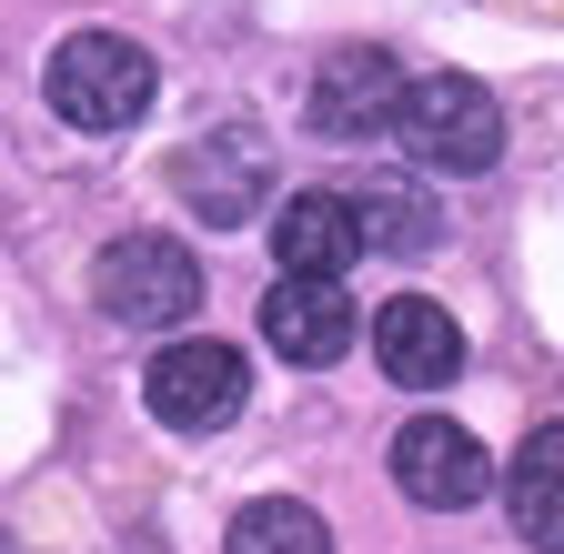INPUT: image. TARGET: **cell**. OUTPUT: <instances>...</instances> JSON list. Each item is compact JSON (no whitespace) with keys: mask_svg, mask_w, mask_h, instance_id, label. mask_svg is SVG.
<instances>
[{"mask_svg":"<svg viewBox=\"0 0 564 554\" xmlns=\"http://www.w3.org/2000/svg\"><path fill=\"white\" fill-rule=\"evenodd\" d=\"M41 91H51V111H61L70 131H131L141 111H152L162 72H152V51L121 41V31H70V41L51 51Z\"/></svg>","mask_w":564,"mask_h":554,"instance_id":"1","label":"cell"},{"mask_svg":"<svg viewBox=\"0 0 564 554\" xmlns=\"http://www.w3.org/2000/svg\"><path fill=\"white\" fill-rule=\"evenodd\" d=\"M393 131H403L413 172H444V182H474V172L505 162V111H494V91H484V82H464V72L413 82V91H403V111H393Z\"/></svg>","mask_w":564,"mask_h":554,"instance_id":"2","label":"cell"},{"mask_svg":"<svg viewBox=\"0 0 564 554\" xmlns=\"http://www.w3.org/2000/svg\"><path fill=\"white\" fill-rule=\"evenodd\" d=\"M91 303L121 323V333H172L202 313V252L172 242V232H121L101 262H91Z\"/></svg>","mask_w":564,"mask_h":554,"instance_id":"3","label":"cell"},{"mask_svg":"<svg viewBox=\"0 0 564 554\" xmlns=\"http://www.w3.org/2000/svg\"><path fill=\"white\" fill-rule=\"evenodd\" d=\"M242 393H252V363L232 343H202V333L162 343L152 373H141V403H152V424H172V434H223L242 413Z\"/></svg>","mask_w":564,"mask_h":554,"instance_id":"4","label":"cell"},{"mask_svg":"<svg viewBox=\"0 0 564 554\" xmlns=\"http://www.w3.org/2000/svg\"><path fill=\"white\" fill-rule=\"evenodd\" d=\"M172 192L192 202L212 232L252 222L262 202H272V152H262V131H252V121H223V131H202V142H182V152H172Z\"/></svg>","mask_w":564,"mask_h":554,"instance_id":"5","label":"cell"},{"mask_svg":"<svg viewBox=\"0 0 564 554\" xmlns=\"http://www.w3.org/2000/svg\"><path fill=\"white\" fill-rule=\"evenodd\" d=\"M393 484H403L413 504H434V514H464V504L494 495V464H484V444H474L464 424L413 413V424L393 434Z\"/></svg>","mask_w":564,"mask_h":554,"instance_id":"6","label":"cell"},{"mask_svg":"<svg viewBox=\"0 0 564 554\" xmlns=\"http://www.w3.org/2000/svg\"><path fill=\"white\" fill-rule=\"evenodd\" d=\"M403 91L413 82H403L393 51H373V41L364 51H333L323 72H313V131H323V142H373V131L403 111Z\"/></svg>","mask_w":564,"mask_h":554,"instance_id":"7","label":"cell"},{"mask_svg":"<svg viewBox=\"0 0 564 554\" xmlns=\"http://www.w3.org/2000/svg\"><path fill=\"white\" fill-rule=\"evenodd\" d=\"M373 363L403 383V393H444L464 373V323L434 303V293H393L373 313Z\"/></svg>","mask_w":564,"mask_h":554,"instance_id":"8","label":"cell"},{"mask_svg":"<svg viewBox=\"0 0 564 554\" xmlns=\"http://www.w3.org/2000/svg\"><path fill=\"white\" fill-rule=\"evenodd\" d=\"M352 333H364V313L343 303V283H303V272H282V283L262 293V343H272L282 363H303V373L343 363Z\"/></svg>","mask_w":564,"mask_h":554,"instance_id":"9","label":"cell"},{"mask_svg":"<svg viewBox=\"0 0 564 554\" xmlns=\"http://www.w3.org/2000/svg\"><path fill=\"white\" fill-rule=\"evenodd\" d=\"M364 252V222H352L343 192H293L272 213V262L303 272V283H343V262Z\"/></svg>","mask_w":564,"mask_h":554,"instance_id":"10","label":"cell"},{"mask_svg":"<svg viewBox=\"0 0 564 554\" xmlns=\"http://www.w3.org/2000/svg\"><path fill=\"white\" fill-rule=\"evenodd\" d=\"M352 222H364V252H393V262L444 252V213H434V192H423V172H364Z\"/></svg>","mask_w":564,"mask_h":554,"instance_id":"11","label":"cell"},{"mask_svg":"<svg viewBox=\"0 0 564 554\" xmlns=\"http://www.w3.org/2000/svg\"><path fill=\"white\" fill-rule=\"evenodd\" d=\"M505 514L534 554H564V424H534L505 474Z\"/></svg>","mask_w":564,"mask_h":554,"instance_id":"12","label":"cell"},{"mask_svg":"<svg viewBox=\"0 0 564 554\" xmlns=\"http://www.w3.org/2000/svg\"><path fill=\"white\" fill-rule=\"evenodd\" d=\"M223 554H333V524H323L313 504H293V495H262V504L232 514Z\"/></svg>","mask_w":564,"mask_h":554,"instance_id":"13","label":"cell"}]
</instances>
